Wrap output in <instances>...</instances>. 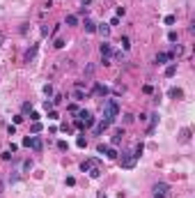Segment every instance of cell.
I'll return each instance as SVG.
<instances>
[{"label": "cell", "instance_id": "ab89813d", "mask_svg": "<svg viewBox=\"0 0 195 198\" xmlns=\"http://www.w3.org/2000/svg\"><path fill=\"white\" fill-rule=\"evenodd\" d=\"M53 46H55V49H62V46H64V39H55V44H53Z\"/></svg>", "mask_w": 195, "mask_h": 198}, {"label": "cell", "instance_id": "5bb4252c", "mask_svg": "<svg viewBox=\"0 0 195 198\" xmlns=\"http://www.w3.org/2000/svg\"><path fill=\"white\" fill-rule=\"evenodd\" d=\"M108 127H110V125H108V122H106V120H101V122H99V125H97V127H94V134H103L106 129H108Z\"/></svg>", "mask_w": 195, "mask_h": 198}, {"label": "cell", "instance_id": "f35d334b", "mask_svg": "<svg viewBox=\"0 0 195 198\" xmlns=\"http://www.w3.org/2000/svg\"><path fill=\"white\" fill-rule=\"evenodd\" d=\"M124 14H126V9H124V7H117V19H122Z\"/></svg>", "mask_w": 195, "mask_h": 198}, {"label": "cell", "instance_id": "e575fe53", "mask_svg": "<svg viewBox=\"0 0 195 198\" xmlns=\"http://www.w3.org/2000/svg\"><path fill=\"white\" fill-rule=\"evenodd\" d=\"M44 108H46V111L53 108V99H46V101H44Z\"/></svg>", "mask_w": 195, "mask_h": 198}, {"label": "cell", "instance_id": "83f0119b", "mask_svg": "<svg viewBox=\"0 0 195 198\" xmlns=\"http://www.w3.org/2000/svg\"><path fill=\"white\" fill-rule=\"evenodd\" d=\"M44 95H46V97H51V95H53V85H51V83H46V85H44Z\"/></svg>", "mask_w": 195, "mask_h": 198}, {"label": "cell", "instance_id": "ee69618b", "mask_svg": "<svg viewBox=\"0 0 195 198\" xmlns=\"http://www.w3.org/2000/svg\"><path fill=\"white\" fill-rule=\"evenodd\" d=\"M23 120H25V118H23V115H16V118H14V125H21Z\"/></svg>", "mask_w": 195, "mask_h": 198}, {"label": "cell", "instance_id": "d590c367", "mask_svg": "<svg viewBox=\"0 0 195 198\" xmlns=\"http://www.w3.org/2000/svg\"><path fill=\"white\" fill-rule=\"evenodd\" d=\"M30 168H32V161H30V159L23 161V171H30Z\"/></svg>", "mask_w": 195, "mask_h": 198}, {"label": "cell", "instance_id": "2e32d148", "mask_svg": "<svg viewBox=\"0 0 195 198\" xmlns=\"http://www.w3.org/2000/svg\"><path fill=\"white\" fill-rule=\"evenodd\" d=\"M175 74H177V62H172V65H168V67H165V76H175Z\"/></svg>", "mask_w": 195, "mask_h": 198}, {"label": "cell", "instance_id": "f6af8a7d", "mask_svg": "<svg viewBox=\"0 0 195 198\" xmlns=\"http://www.w3.org/2000/svg\"><path fill=\"white\" fill-rule=\"evenodd\" d=\"M154 198H165V194H154Z\"/></svg>", "mask_w": 195, "mask_h": 198}, {"label": "cell", "instance_id": "1f68e13d", "mask_svg": "<svg viewBox=\"0 0 195 198\" xmlns=\"http://www.w3.org/2000/svg\"><path fill=\"white\" fill-rule=\"evenodd\" d=\"M168 42H172V44L177 42V32H175V30H170V32H168Z\"/></svg>", "mask_w": 195, "mask_h": 198}, {"label": "cell", "instance_id": "52a82bcc", "mask_svg": "<svg viewBox=\"0 0 195 198\" xmlns=\"http://www.w3.org/2000/svg\"><path fill=\"white\" fill-rule=\"evenodd\" d=\"M99 53H101V58H110L113 55V46H110L108 42H101L99 44Z\"/></svg>", "mask_w": 195, "mask_h": 198}, {"label": "cell", "instance_id": "ac0fdd59", "mask_svg": "<svg viewBox=\"0 0 195 198\" xmlns=\"http://www.w3.org/2000/svg\"><path fill=\"white\" fill-rule=\"evenodd\" d=\"M181 53H184V49L175 44V46H172V51H170V58H172V60H175V58H177V55H181Z\"/></svg>", "mask_w": 195, "mask_h": 198}, {"label": "cell", "instance_id": "4fadbf2b", "mask_svg": "<svg viewBox=\"0 0 195 198\" xmlns=\"http://www.w3.org/2000/svg\"><path fill=\"white\" fill-rule=\"evenodd\" d=\"M172 58H170V53H158L156 55V65H165V62H170Z\"/></svg>", "mask_w": 195, "mask_h": 198}, {"label": "cell", "instance_id": "4316f807", "mask_svg": "<svg viewBox=\"0 0 195 198\" xmlns=\"http://www.w3.org/2000/svg\"><path fill=\"white\" fill-rule=\"evenodd\" d=\"M188 136H191V129H184V131H181V143H188Z\"/></svg>", "mask_w": 195, "mask_h": 198}, {"label": "cell", "instance_id": "4dcf8cb0", "mask_svg": "<svg viewBox=\"0 0 195 198\" xmlns=\"http://www.w3.org/2000/svg\"><path fill=\"white\" fill-rule=\"evenodd\" d=\"M76 145H78V148H85V145H87V141H85L83 136H78V138H76Z\"/></svg>", "mask_w": 195, "mask_h": 198}, {"label": "cell", "instance_id": "7402d4cb", "mask_svg": "<svg viewBox=\"0 0 195 198\" xmlns=\"http://www.w3.org/2000/svg\"><path fill=\"white\" fill-rule=\"evenodd\" d=\"M67 26H78V16H76V14H69L67 16Z\"/></svg>", "mask_w": 195, "mask_h": 198}, {"label": "cell", "instance_id": "74e56055", "mask_svg": "<svg viewBox=\"0 0 195 198\" xmlns=\"http://www.w3.org/2000/svg\"><path fill=\"white\" fill-rule=\"evenodd\" d=\"M143 90H145V95H154V88H152V85H145Z\"/></svg>", "mask_w": 195, "mask_h": 198}, {"label": "cell", "instance_id": "5b68a950", "mask_svg": "<svg viewBox=\"0 0 195 198\" xmlns=\"http://www.w3.org/2000/svg\"><path fill=\"white\" fill-rule=\"evenodd\" d=\"M76 115H78V120L83 122V125H85V129H87V127H92V125H94V115L90 113V111H85V108H83V111H78Z\"/></svg>", "mask_w": 195, "mask_h": 198}, {"label": "cell", "instance_id": "836d02e7", "mask_svg": "<svg viewBox=\"0 0 195 198\" xmlns=\"http://www.w3.org/2000/svg\"><path fill=\"white\" fill-rule=\"evenodd\" d=\"M135 118H133V115L131 113H124V122H126V125H129V122H133Z\"/></svg>", "mask_w": 195, "mask_h": 198}, {"label": "cell", "instance_id": "9c48e42d", "mask_svg": "<svg viewBox=\"0 0 195 198\" xmlns=\"http://www.w3.org/2000/svg\"><path fill=\"white\" fill-rule=\"evenodd\" d=\"M83 26H85V32H97V23H94L92 19H85Z\"/></svg>", "mask_w": 195, "mask_h": 198}, {"label": "cell", "instance_id": "f1b7e54d", "mask_svg": "<svg viewBox=\"0 0 195 198\" xmlns=\"http://www.w3.org/2000/svg\"><path fill=\"white\" fill-rule=\"evenodd\" d=\"M30 129H32V134H39V131H41V122H32Z\"/></svg>", "mask_w": 195, "mask_h": 198}, {"label": "cell", "instance_id": "e0dca14e", "mask_svg": "<svg viewBox=\"0 0 195 198\" xmlns=\"http://www.w3.org/2000/svg\"><path fill=\"white\" fill-rule=\"evenodd\" d=\"M143 152H145V145L138 143V145H135V150H133V157H135V159H140V157H143Z\"/></svg>", "mask_w": 195, "mask_h": 198}, {"label": "cell", "instance_id": "60d3db41", "mask_svg": "<svg viewBox=\"0 0 195 198\" xmlns=\"http://www.w3.org/2000/svg\"><path fill=\"white\" fill-rule=\"evenodd\" d=\"M2 159H5V161L11 159V152H9V150H5V152H2Z\"/></svg>", "mask_w": 195, "mask_h": 198}, {"label": "cell", "instance_id": "277c9868", "mask_svg": "<svg viewBox=\"0 0 195 198\" xmlns=\"http://www.w3.org/2000/svg\"><path fill=\"white\" fill-rule=\"evenodd\" d=\"M135 157H133V152H122V157H120V164H122V168H133L135 166Z\"/></svg>", "mask_w": 195, "mask_h": 198}, {"label": "cell", "instance_id": "7a4b0ae2", "mask_svg": "<svg viewBox=\"0 0 195 198\" xmlns=\"http://www.w3.org/2000/svg\"><path fill=\"white\" fill-rule=\"evenodd\" d=\"M83 173H90V177H99L101 175V166H99V159H85L80 164Z\"/></svg>", "mask_w": 195, "mask_h": 198}, {"label": "cell", "instance_id": "d6a6232c", "mask_svg": "<svg viewBox=\"0 0 195 198\" xmlns=\"http://www.w3.org/2000/svg\"><path fill=\"white\" fill-rule=\"evenodd\" d=\"M30 111H32V104L25 101V104H23V113H30Z\"/></svg>", "mask_w": 195, "mask_h": 198}, {"label": "cell", "instance_id": "ba28073f", "mask_svg": "<svg viewBox=\"0 0 195 198\" xmlns=\"http://www.w3.org/2000/svg\"><path fill=\"white\" fill-rule=\"evenodd\" d=\"M94 95H97V97H106V95H108V92H110V88H108V85H101V83H97V85H94Z\"/></svg>", "mask_w": 195, "mask_h": 198}, {"label": "cell", "instance_id": "30bf717a", "mask_svg": "<svg viewBox=\"0 0 195 198\" xmlns=\"http://www.w3.org/2000/svg\"><path fill=\"white\" fill-rule=\"evenodd\" d=\"M122 138H124V131H122V129H117V131H115V136L110 138V143H113V148H115V145H120V143H122Z\"/></svg>", "mask_w": 195, "mask_h": 198}, {"label": "cell", "instance_id": "d4e9b609", "mask_svg": "<svg viewBox=\"0 0 195 198\" xmlns=\"http://www.w3.org/2000/svg\"><path fill=\"white\" fill-rule=\"evenodd\" d=\"M175 21H177V16H172V14H170V16H165V19H163V23H165V26H172Z\"/></svg>", "mask_w": 195, "mask_h": 198}, {"label": "cell", "instance_id": "603a6c76", "mask_svg": "<svg viewBox=\"0 0 195 198\" xmlns=\"http://www.w3.org/2000/svg\"><path fill=\"white\" fill-rule=\"evenodd\" d=\"M120 44H122V49H124V51L131 49V39H129V37H122V39H120Z\"/></svg>", "mask_w": 195, "mask_h": 198}, {"label": "cell", "instance_id": "f546056e", "mask_svg": "<svg viewBox=\"0 0 195 198\" xmlns=\"http://www.w3.org/2000/svg\"><path fill=\"white\" fill-rule=\"evenodd\" d=\"M39 118L41 115L37 113V111H30V122H39Z\"/></svg>", "mask_w": 195, "mask_h": 198}, {"label": "cell", "instance_id": "484cf974", "mask_svg": "<svg viewBox=\"0 0 195 198\" xmlns=\"http://www.w3.org/2000/svg\"><path fill=\"white\" fill-rule=\"evenodd\" d=\"M106 150H108V145H106V143H99L97 145V152L99 154H106Z\"/></svg>", "mask_w": 195, "mask_h": 198}, {"label": "cell", "instance_id": "8fae6325", "mask_svg": "<svg viewBox=\"0 0 195 198\" xmlns=\"http://www.w3.org/2000/svg\"><path fill=\"white\" fill-rule=\"evenodd\" d=\"M97 32H99V35H103V37H108L110 26H108V23H99V26H97Z\"/></svg>", "mask_w": 195, "mask_h": 198}, {"label": "cell", "instance_id": "ffe728a7", "mask_svg": "<svg viewBox=\"0 0 195 198\" xmlns=\"http://www.w3.org/2000/svg\"><path fill=\"white\" fill-rule=\"evenodd\" d=\"M170 97L181 99V97H184V90H181V88H172V90H170Z\"/></svg>", "mask_w": 195, "mask_h": 198}, {"label": "cell", "instance_id": "3957f363", "mask_svg": "<svg viewBox=\"0 0 195 198\" xmlns=\"http://www.w3.org/2000/svg\"><path fill=\"white\" fill-rule=\"evenodd\" d=\"M71 97L76 99V101H83V99L87 97V90H85V83H83V81H76V88L71 92Z\"/></svg>", "mask_w": 195, "mask_h": 198}, {"label": "cell", "instance_id": "44dd1931", "mask_svg": "<svg viewBox=\"0 0 195 198\" xmlns=\"http://www.w3.org/2000/svg\"><path fill=\"white\" fill-rule=\"evenodd\" d=\"M106 157H108V159H117L120 154H117V150H115V148H110V145H108V150H106Z\"/></svg>", "mask_w": 195, "mask_h": 198}, {"label": "cell", "instance_id": "8d00e7d4", "mask_svg": "<svg viewBox=\"0 0 195 198\" xmlns=\"http://www.w3.org/2000/svg\"><path fill=\"white\" fill-rule=\"evenodd\" d=\"M101 65H103V67H110L113 62H110V58H101Z\"/></svg>", "mask_w": 195, "mask_h": 198}, {"label": "cell", "instance_id": "b9f144b4", "mask_svg": "<svg viewBox=\"0 0 195 198\" xmlns=\"http://www.w3.org/2000/svg\"><path fill=\"white\" fill-rule=\"evenodd\" d=\"M7 134H9V136H14V134H16V125H9V129H7Z\"/></svg>", "mask_w": 195, "mask_h": 198}, {"label": "cell", "instance_id": "8992f818", "mask_svg": "<svg viewBox=\"0 0 195 198\" xmlns=\"http://www.w3.org/2000/svg\"><path fill=\"white\" fill-rule=\"evenodd\" d=\"M28 148H32L34 152H41L44 150V143H41L39 136H30V143H28Z\"/></svg>", "mask_w": 195, "mask_h": 198}, {"label": "cell", "instance_id": "7bdbcfd3", "mask_svg": "<svg viewBox=\"0 0 195 198\" xmlns=\"http://www.w3.org/2000/svg\"><path fill=\"white\" fill-rule=\"evenodd\" d=\"M69 111H71V113H78V111H80V108H78V106H76V104H69Z\"/></svg>", "mask_w": 195, "mask_h": 198}, {"label": "cell", "instance_id": "d6986e66", "mask_svg": "<svg viewBox=\"0 0 195 198\" xmlns=\"http://www.w3.org/2000/svg\"><path fill=\"white\" fill-rule=\"evenodd\" d=\"M34 55H37V44H32V49L25 53V60H28V62H32V58H34Z\"/></svg>", "mask_w": 195, "mask_h": 198}, {"label": "cell", "instance_id": "9a60e30c", "mask_svg": "<svg viewBox=\"0 0 195 198\" xmlns=\"http://www.w3.org/2000/svg\"><path fill=\"white\" fill-rule=\"evenodd\" d=\"M170 187L165 182H158V184H154V194H165V191H168Z\"/></svg>", "mask_w": 195, "mask_h": 198}, {"label": "cell", "instance_id": "cb8c5ba5", "mask_svg": "<svg viewBox=\"0 0 195 198\" xmlns=\"http://www.w3.org/2000/svg\"><path fill=\"white\" fill-rule=\"evenodd\" d=\"M57 150H62V152H67V150H69V143H67V141H57Z\"/></svg>", "mask_w": 195, "mask_h": 198}, {"label": "cell", "instance_id": "6da1fadb", "mask_svg": "<svg viewBox=\"0 0 195 198\" xmlns=\"http://www.w3.org/2000/svg\"><path fill=\"white\" fill-rule=\"evenodd\" d=\"M101 108H103V118L101 120H106L108 125H113L115 118L120 115V104H117V99H106Z\"/></svg>", "mask_w": 195, "mask_h": 198}, {"label": "cell", "instance_id": "7c38bea8", "mask_svg": "<svg viewBox=\"0 0 195 198\" xmlns=\"http://www.w3.org/2000/svg\"><path fill=\"white\" fill-rule=\"evenodd\" d=\"M149 118H152V122H149V127H147V134H152V131H154V127L158 125V113H152Z\"/></svg>", "mask_w": 195, "mask_h": 198}]
</instances>
